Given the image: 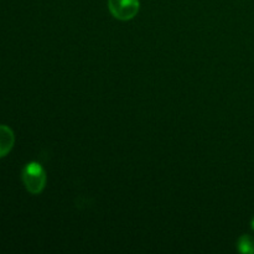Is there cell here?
<instances>
[{
    "label": "cell",
    "mask_w": 254,
    "mask_h": 254,
    "mask_svg": "<svg viewBox=\"0 0 254 254\" xmlns=\"http://www.w3.org/2000/svg\"><path fill=\"white\" fill-rule=\"evenodd\" d=\"M22 181L30 193L37 195L44 190L46 185V173L39 163L32 161L27 164L22 170Z\"/></svg>",
    "instance_id": "1"
},
{
    "label": "cell",
    "mask_w": 254,
    "mask_h": 254,
    "mask_svg": "<svg viewBox=\"0 0 254 254\" xmlns=\"http://www.w3.org/2000/svg\"><path fill=\"white\" fill-rule=\"evenodd\" d=\"M140 2L139 0H108L109 11L116 19L127 21L138 14Z\"/></svg>",
    "instance_id": "2"
},
{
    "label": "cell",
    "mask_w": 254,
    "mask_h": 254,
    "mask_svg": "<svg viewBox=\"0 0 254 254\" xmlns=\"http://www.w3.org/2000/svg\"><path fill=\"white\" fill-rule=\"evenodd\" d=\"M15 143L14 131L7 126L0 124V158L7 155Z\"/></svg>",
    "instance_id": "3"
},
{
    "label": "cell",
    "mask_w": 254,
    "mask_h": 254,
    "mask_svg": "<svg viewBox=\"0 0 254 254\" xmlns=\"http://www.w3.org/2000/svg\"><path fill=\"white\" fill-rule=\"evenodd\" d=\"M238 251L241 253L254 254V237L248 235H243L238 240Z\"/></svg>",
    "instance_id": "4"
},
{
    "label": "cell",
    "mask_w": 254,
    "mask_h": 254,
    "mask_svg": "<svg viewBox=\"0 0 254 254\" xmlns=\"http://www.w3.org/2000/svg\"><path fill=\"white\" fill-rule=\"evenodd\" d=\"M252 228H253V231H254V217H253V220H252Z\"/></svg>",
    "instance_id": "5"
}]
</instances>
